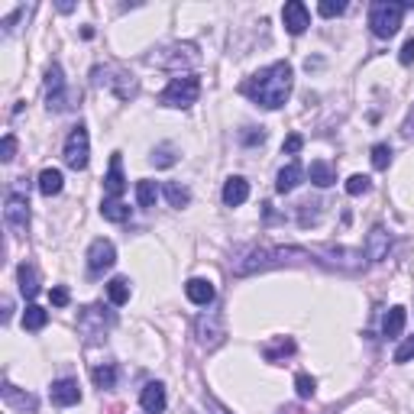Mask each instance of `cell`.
Segmentation results:
<instances>
[{"instance_id": "1", "label": "cell", "mask_w": 414, "mask_h": 414, "mask_svg": "<svg viewBox=\"0 0 414 414\" xmlns=\"http://www.w3.org/2000/svg\"><path fill=\"white\" fill-rule=\"evenodd\" d=\"M291 65L288 62H275L269 65V68H262L259 75H253L249 81L243 85V94L253 104L266 107V110H279V107H285L288 94H291Z\"/></svg>"}, {"instance_id": "2", "label": "cell", "mask_w": 414, "mask_h": 414, "mask_svg": "<svg viewBox=\"0 0 414 414\" xmlns=\"http://www.w3.org/2000/svg\"><path fill=\"white\" fill-rule=\"evenodd\" d=\"M308 249H298V246H256L249 249L243 262H237V275H249V272H266L275 266H288V262H304L308 259Z\"/></svg>"}, {"instance_id": "3", "label": "cell", "mask_w": 414, "mask_h": 414, "mask_svg": "<svg viewBox=\"0 0 414 414\" xmlns=\"http://www.w3.org/2000/svg\"><path fill=\"white\" fill-rule=\"evenodd\" d=\"M91 81L98 88H110L120 100H133L140 94V85H136V78L130 75L127 68H120V65H98L91 71Z\"/></svg>"}, {"instance_id": "4", "label": "cell", "mask_w": 414, "mask_h": 414, "mask_svg": "<svg viewBox=\"0 0 414 414\" xmlns=\"http://www.w3.org/2000/svg\"><path fill=\"white\" fill-rule=\"evenodd\" d=\"M408 4H395V0H376L369 10V26L372 33L379 36V39H388V36L398 33L401 26V16H405Z\"/></svg>"}, {"instance_id": "5", "label": "cell", "mask_w": 414, "mask_h": 414, "mask_svg": "<svg viewBox=\"0 0 414 414\" xmlns=\"http://www.w3.org/2000/svg\"><path fill=\"white\" fill-rule=\"evenodd\" d=\"M197 94H201V81L195 75H178L159 94V104L162 107H191L197 100Z\"/></svg>"}, {"instance_id": "6", "label": "cell", "mask_w": 414, "mask_h": 414, "mask_svg": "<svg viewBox=\"0 0 414 414\" xmlns=\"http://www.w3.org/2000/svg\"><path fill=\"white\" fill-rule=\"evenodd\" d=\"M46 100H49V110H68V107H75L71 100H78V94L65 88L62 65H56V62L46 71Z\"/></svg>"}, {"instance_id": "7", "label": "cell", "mask_w": 414, "mask_h": 414, "mask_svg": "<svg viewBox=\"0 0 414 414\" xmlns=\"http://www.w3.org/2000/svg\"><path fill=\"white\" fill-rule=\"evenodd\" d=\"M113 324H117V314H113L110 308H104V304H91V308H85L81 317H78V330H81L88 340L104 337V330L113 327Z\"/></svg>"}, {"instance_id": "8", "label": "cell", "mask_w": 414, "mask_h": 414, "mask_svg": "<svg viewBox=\"0 0 414 414\" xmlns=\"http://www.w3.org/2000/svg\"><path fill=\"white\" fill-rule=\"evenodd\" d=\"M65 165L75 172H85L88 169V155H91V143H88V127H81L78 123L75 130L68 133V140H65Z\"/></svg>"}, {"instance_id": "9", "label": "cell", "mask_w": 414, "mask_h": 414, "mask_svg": "<svg viewBox=\"0 0 414 414\" xmlns=\"http://www.w3.org/2000/svg\"><path fill=\"white\" fill-rule=\"evenodd\" d=\"M197 46L185 43V46H169V49L162 52V56L152 58V65L159 68H188V65H197Z\"/></svg>"}, {"instance_id": "10", "label": "cell", "mask_w": 414, "mask_h": 414, "mask_svg": "<svg viewBox=\"0 0 414 414\" xmlns=\"http://www.w3.org/2000/svg\"><path fill=\"white\" fill-rule=\"evenodd\" d=\"M113 262H117V249H113L110 239H104V237L94 239L91 249H88V269H91L94 275H104Z\"/></svg>"}, {"instance_id": "11", "label": "cell", "mask_w": 414, "mask_h": 414, "mask_svg": "<svg viewBox=\"0 0 414 414\" xmlns=\"http://www.w3.org/2000/svg\"><path fill=\"white\" fill-rule=\"evenodd\" d=\"M4 217H7V224L14 227L16 233H26L29 230V201H26V195L10 191V195H7V207H4Z\"/></svg>"}, {"instance_id": "12", "label": "cell", "mask_w": 414, "mask_h": 414, "mask_svg": "<svg viewBox=\"0 0 414 414\" xmlns=\"http://www.w3.org/2000/svg\"><path fill=\"white\" fill-rule=\"evenodd\" d=\"M197 337H201V343L207 346V350H214V346L224 343V327H220V311H207V314L197 317Z\"/></svg>"}, {"instance_id": "13", "label": "cell", "mask_w": 414, "mask_h": 414, "mask_svg": "<svg viewBox=\"0 0 414 414\" xmlns=\"http://www.w3.org/2000/svg\"><path fill=\"white\" fill-rule=\"evenodd\" d=\"M388 249H392V233L385 227H372L369 237H366L363 256L369 262H382V259H388Z\"/></svg>"}, {"instance_id": "14", "label": "cell", "mask_w": 414, "mask_h": 414, "mask_svg": "<svg viewBox=\"0 0 414 414\" xmlns=\"http://www.w3.org/2000/svg\"><path fill=\"white\" fill-rule=\"evenodd\" d=\"M281 23H285V29H288L291 36H301L304 29L311 26L308 7H304L301 0H288L285 7H281Z\"/></svg>"}, {"instance_id": "15", "label": "cell", "mask_w": 414, "mask_h": 414, "mask_svg": "<svg viewBox=\"0 0 414 414\" xmlns=\"http://www.w3.org/2000/svg\"><path fill=\"white\" fill-rule=\"evenodd\" d=\"M49 398H52V405H58V408L78 405V401H81V388H78L75 379H58V382H52Z\"/></svg>"}, {"instance_id": "16", "label": "cell", "mask_w": 414, "mask_h": 414, "mask_svg": "<svg viewBox=\"0 0 414 414\" xmlns=\"http://www.w3.org/2000/svg\"><path fill=\"white\" fill-rule=\"evenodd\" d=\"M120 165H123V155L113 152L110 155V172L104 175V195L107 197H120L123 191H127V178H123V169H120Z\"/></svg>"}, {"instance_id": "17", "label": "cell", "mask_w": 414, "mask_h": 414, "mask_svg": "<svg viewBox=\"0 0 414 414\" xmlns=\"http://www.w3.org/2000/svg\"><path fill=\"white\" fill-rule=\"evenodd\" d=\"M140 405L146 414H162V408H165V385L162 382H149L140 392Z\"/></svg>"}, {"instance_id": "18", "label": "cell", "mask_w": 414, "mask_h": 414, "mask_svg": "<svg viewBox=\"0 0 414 414\" xmlns=\"http://www.w3.org/2000/svg\"><path fill=\"white\" fill-rule=\"evenodd\" d=\"M301 178H304L301 162H288L285 169L279 172V178H275V191H279V195H288V191H295L298 185H301Z\"/></svg>"}, {"instance_id": "19", "label": "cell", "mask_w": 414, "mask_h": 414, "mask_svg": "<svg viewBox=\"0 0 414 414\" xmlns=\"http://www.w3.org/2000/svg\"><path fill=\"white\" fill-rule=\"evenodd\" d=\"M246 197H249V182L239 178V175L227 178V185H224V204L227 207H239Z\"/></svg>"}, {"instance_id": "20", "label": "cell", "mask_w": 414, "mask_h": 414, "mask_svg": "<svg viewBox=\"0 0 414 414\" xmlns=\"http://www.w3.org/2000/svg\"><path fill=\"white\" fill-rule=\"evenodd\" d=\"M185 295H188V301L201 304V308H207V304L214 301V285L207 279H191L188 285H185Z\"/></svg>"}, {"instance_id": "21", "label": "cell", "mask_w": 414, "mask_h": 414, "mask_svg": "<svg viewBox=\"0 0 414 414\" xmlns=\"http://www.w3.org/2000/svg\"><path fill=\"white\" fill-rule=\"evenodd\" d=\"M298 346H295V340L291 337H275L272 343H266L262 346V356H266V363H281L285 356H291Z\"/></svg>"}, {"instance_id": "22", "label": "cell", "mask_w": 414, "mask_h": 414, "mask_svg": "<svg viewBox=\"0 0 414 414\" xmlns=\"http://www.w3.org/2000/svg\"><path fill=\"white\" fill-rule=\"evenodd\" d=\"M100 217L110 220V224H123V220H130V207L120 197H104V204H100Z\"/></svg>"}, {"instance_id": "23", "label": "cell", "mask_w": 414, "mask_h": 414, "mask_svg": "<svg viewBox=\"0 0 414 414\" xmlns=\"http://www.w3.org/2000/svg\"><path fill=\"white\" fill-rule=\"evenodd\" d=\"M405 321H408L405 308H401V304H395V308L385 314V321H382V333H385L388 340L401 337V330H405Z\"/></svg>"}, {"instance_id": "24", "label": "cell", "mask_w": 414, "mask_h": 414, "mask_svg": "<svg viewBox=\"0 0 414 414\" xmlns=\"http://www.w3.org/2000/svg\"><path fill=\"white\" fill-rule=\"evenodd\" d=\"M16 275H20V291H23V298H26V301H33V298L39 295V275H36V269L23 262Z\"/></svg>"}, {"instance_id": "25", "label": "cell", "mask_w": 414, "mask_h": 414, "mask_svg": "<svg viewBox=\"0 0 414 414\" xmlns=\"http://www.w3.org/2000/svg\"><path fill=\"white\" fill-rule=\"evenodd\" d=\"M62 185H65V178H62V172H58V169H43V172H39V191H43L46 197L62 195Z\"/></svg>"}, {"instance_id": "26", "label": "cell", "mask_w": 414, "mask_h": 414, "mask_svg": "<svg viewBox=\"0 0 414 414\" xmlns=\"http://www.w3.org/2000/svg\"><path fill=\"white\" fill-rule=\"evenodd\" d=\"M130 295H133V288H130V279H123V275H117V279L107 281V298H110L113 304H127Z\"/></svg>"}, {"instance_id": "27", "label": "cell", "mask_w": 414, "mask_h": 414, "mask_svg": "<svg viewBox=\"0 0 414 414\" xmlns=\"http://www.w3.org/2000/svg\"><path fill=\"white\" fill-rule=\"evenodd\" d=\"M311 182L317 185V188H330V185L337 182V175H333V169H330V162H324V159H317V162H311Z\"/></svg>"}, {"instance_id": "28", "label": "cell", "mask_w": 414, "mask_h": 414, "mask_svg": "<svg viewBox=\"0 0 414 414\" xmlns=\"http://www.w3.org/2000/svg\"><path fill=\"white\" fill-rule=\"evenodd\" d=\"M94 385L100 388V392H110L113 385H117V366L113 363H104V366H94Z\"/></svg>"}, {"instance_id": "29", "label": "cell", "mask_w": 414, "mask_h": 414, "mask_svg": "<svg viewBox=\"0 0 414 414\" xmlns=\"http://www.w3.org/2000/svg\"><path fill=\"white\" fill-rule=\"evenodd\" d=\"M4 398H7V405L20 408V411H36V398H33V395L16 392V385H10V382H4Z\"/></svg>"}, {"instance_id": "30", "label": "cell", "mask_w": 414, "mask_h": 414, "mask_svg": "<svg viewBox=\"0 0 414 414\" xmlns=\"http://www.w3.org/2000/svg\"><path fill=\"white\" fill-rule=\"evenodd\" d=\"M46 324H49V311H43L39 304H29V308L23 311V327L26 330H43Z\"/></svg>"}, {"instance_id": "31", "label": "cell", "mask_w": 414, "mask_h": 414, "mask_svg": "<svg viewBox=\"0 0 414 414\" xmlns=\"http://www.w3.org/2000/svg\"><path fill=\"white\" fill-rule=\"evenodd\" d=\"M155 197H159V185L149 182V178L136 182V201H140V207H155Z\"/></svg>"}, {"instance_id": "32", "label": "cell", "mask_w": 414, "mask_h": 414, "mask_svg": "<svg viewBox=\"0 0 414 414\" xmlns=\"http://www.w3.org/2000/svg\"><path fill=\"white\" fill-rule=\"evenodd\" d=\"M162 191H165V197H169L172 207H188V204H191V191L185 188V185H178V182H169Z\"/></svg>"}, {"instance_id": "33", "label": "cell", "mask_w": 414, "mask_h": 414, "mask_svg": "<svg viewBox=\"0 0 414 414\" xmlns=\"http://www.w3.org/2000/svg\"><path fill=\"white\" fill-rule=\"evenodd\" d=\"M152 165H155V169H169V165H175V149H172V146H159L152 152Z\"/></svg>"}, {"instance_id": "34", "label": "cell", "mask_w": 414, "mask_h": 414, "mask_svg": "<svg viewBox=\"0 0 414 414\" xmlns=\"http://www.w3.org/2000/svg\"><path fill=\"white\" fill-rule=\"evenodd\" d=\"M295 388H298V395H301V398H314V392H317V382L311 379L308 372H298Z\"/></svg>"}, {"instance_id": "35", "label": "cell", "mask_w": 414, "mask_h": 414, "mask_svg": "<svg viewBox=\"0 0 414 414\" xmlns=\"http://www.w3.org/2000/svg\"><path fill=\"white\" fill-rule=\"evenodd\" d=\"M388 162H392V149H388L385 143L372 146V165H376V169H388Z\"/></svg>"}, {"instance_id": "36", "label": "cell", "mask_w": 414, "mask_h": 414, "mask_svg": "<svg viewBox=\"0 0 414 414\" xmlns=\"http://www.w3.org/2000/svg\"><path fill=\"white\" fill-rule=\"evenodd\" d=\"M343 10H346L343 0H321V4H317V14L321 16H340Z\"/></svg>"}, {"instance_id": "37", "label": "cell", "mask_w": 414, "mask_h": 414, "mask_svg": "<svg viewBox=\"0 0 414 414\" xmlns=\"http://www.w3.org/2000/svg\"><path fill=\"white\" fill-rule=\"evenodd\" d=\"M366 191H369V178L366 175H353L350 182H346V195L356 197V195H366Z\"/></svg>"}, {"instance_id": "38", "label": "cell", "mask_w": 414, "mask_h": 414, "mask_svg": "<svg viewBox=\"0 0 414 414\" xmlns=\"http://www.w3.org/2000/svg\"><path fill=\"white\" fill-rule=\"evenodd\" d=\"M408 359H414V337H408L405 343L395 350V363H408Z\"/></svg>"}, {"instance_id": "39", "label": "cell", "mask_w": 414, "mask_h": 414, "mask_svg": "<svg viewBox=\"0 0 414 414\" xmlns=\"http://www.w3.org/2000/svg\"><path fill=\"white\" fill-rule=\"evenodd\" d=\"M49 301L56 304V308H65V304H68V288H65V285H56V288L49 291Z\"/></svg>"}, {"instance_id": "40", "label": "cell", "mask_w": 414, "mask_h": 414, "mask_svg": "<svg viewBox=\"0 0 414 414\" xmlns=\"http://www.w3.org/2000/svg\"><path fill=\"white\" fill-rule=\"evenodd\" d=\"M0 152H4V155H0V159H4V162H10V159H14V152H16V136H14V133H7V136H4V149H0Z\"/></svg>"}, {"instance_id": "41", "label": "cell", "mask_w": 414, "mask_h": 414, "mask_svg": "<svg viewBox=\"0 0 414 414\" xmlns=\"http://www.w3.org/2000/svg\"><path fill=\"white\" fill-rule=\"evenodd\" d=\"M301 146H304V140H301L298 133H291V136L285 140V146H281V149H285L288 155H295V152H301Z\"/></svg>"}, {"instance_id": "42", "label": "cell", "mask_w": 414, "mask_h": 414, "mask_svg": "<svg viewBox=\"0 0 414 414\" xmlns=\"http://www.w3.org/2000/svg\"><path fill=\"white\" fill-rule=\"evenodd\" d=\"M401 65H411L414 62V39H408L405 46H401V56H398Z\"/></svg>"}, {"instance_id": "43", "label": "cell", "mask_w": 414, "mask_h": 414, "mask_svg": "<svg viewBox=\"0 0 414 414\" xmlns=\"http://www.w3.org/2000/svg\"><path fill=\"white\" fill-rule=\"evenodd\" d=\"M262 140H266V133H262V130H249V133H243L246 146H256V143H262Z\"/></svg>"}, {"instance_id": "44", "label": "cell", "mask_w": 414, "mask_h": 414, "mask_svg": "<svg viewBox=\"0 0 414 414\" xmlns=\"http://www.w3.org/2000/svg\"><path fill=\"white\" fill-rule=\"evenodd\" d=\"M207 408H211V411H214V414H230V411H227V408H224V405H220V401H217V398H214V395H207Z\"/></svg>"}, {"instance_id": "45", "label": "cell", "mask_w": 414, "mask_h": 414, "mask_svg": "<svg viewBox=\"0 0 414 414\" xmlns=\"http://www.w3.org/2000/svg\"><path fill=\"white\" fill-rule=\"evenodd\" d=\"M401 133H405V136H414V107H411V113H408V120H405V127H401Z\"/></svg>"}, {"instance_id": "46", "label": "cell", "mask_w": 414, "mask_h": 414, "mask_svg": "<svg viewBox=\"0 0 414 414\" xmlns=\"http://www.w3.org/2000/svg\"><path fill=\"white\" fill-rule=\"evenodd\" d=\"M279 414H301V408H298V405H288V408H279Z\"/></svg>"}]
</instances>
